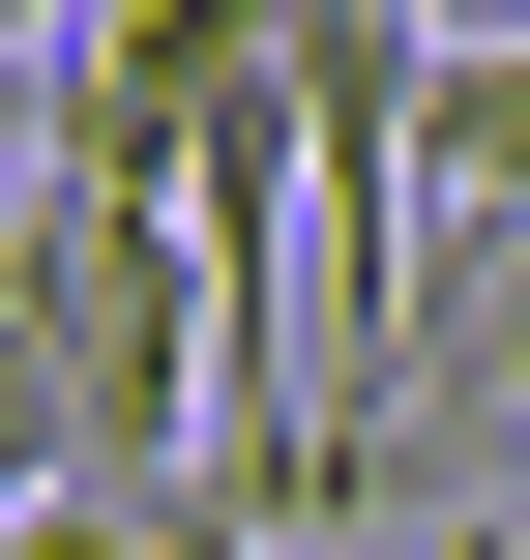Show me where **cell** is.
<instances>
[{"label": "cell", "mask_w": 530, "mask_h": 560, "mask_svg": "<svg viewBox=\"0 0 530 560\" xmlns=\"http://www.w3.org/2000/svg\"><path fill=\"white\" fill-rule=\"evenodd\" d=\"M472 560H502V532H472Z\"/></svg>", "instance_id": "obj_4"}, {"label": "cell", "mask_w": 530, "mask_h": 560, "mask_svg": "<svg viewBox=\"0 0 530 560\" xmlns=\"http://www.w3.org/2000/svg\"><path fill=\"white\" fill-rule=\"evenodd\" d=\"M384 413L530 443V207H472V266H443V325H413V384H384Z\"/></svg>", "instance_id": "obj_1"}, {"label": "cell", "mask_w": 530, "mask_h": 560, "mask_svg": "<svg viewBox=\"0 0 530 560\" xmlns=\"http://www.w3.org/2000/svg\"><path fill=\"white\" fill-rule=\"evenodd\" d=\"M30 148H59V89H30V30H0V207H30Z\"/></svg>", "instance_id": "obj_2"}, {"label": "cell", "mask_w": 530, "mask_h": 560, "mask_svg": "<svg viewBox=\"0 0 530 560\" xmlns=\"http://www.w3.org/2000/svg\"><path fill=\"white\" fill-rule=\"evenodd\" d=\"M413 30H530V0H413Z\"/></svg>", "instance_id": "obj_3"}]
</instances>
